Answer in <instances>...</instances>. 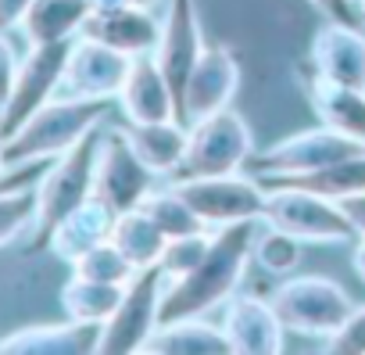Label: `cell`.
Here are the masks:
<instances>
[{"label": "cell", "mask_w": 365, "mask_h": 355, "mask_svg": "<svg viewBox=\"0 0 365 355\" xmlns=\"http://www.w3.org/2000/svg\"><path fill=\"white\" fill-rule=\"evenodd\" d=\"M258 226H262V219H247V223H233V226L212 230V244H208L205 259L187 276L165 284L161 323L208 316L212 309L226 305L237 294L247 262L255 259Z\"/></svg>", "instance_id": "6da1fadb"}, {"label": "cell", "mask_w": 365, "mask_h": 355, "mask_svg": "<svg viewBox=\"0 0 365 355\" xmlns=\"http://www.w3.org/2000/svg\"><path fill=\"white\" fill-rule=\"evenodd\" d=\"M108 111H111V101L58 94L4 140V161L22 165V161H40V158H58L72 151L79 140H86L108 119Z\"/></svg>", "instance_id": "7a4b0ae2"}, {"label": "cell", "mask_w": 365, "mask_h": 355, "mask_svg": "<svg viewBox=\"0 0 365 355\" xmlns=\"http://www.w3.org/2000/svg\"><path fill=\"white\" fill-rule=\"evenodd\" d=\"M97 144H101V126L79 140L72 151L58 154L51 161V169L40 176V184H36V223L29 230V255L43 251L54 226L72 212L79 209L86 198H93V165H97Z\"/></svg>", "instance_id": "3957f363"}, {"label": "cell", "mask_w": 365, "mask_h": 355, "mask_svg": "<svg viewBox=\"0 0 365 355\" xmlns=\"http://www.w3.org/2000/svg\"><path fill=\"white\" fill-rule=\"evenodd\" d=\"M251 154H255L251 126L244 122L240 111L222 108V111H215V115L190 126L187 154H182L179 169L165 184H187V180H205V176L244 172Z\"/></svg>", "instance_id": "277c9868"}, {"label": "cell", "mask_w": 365, "mask_h": 355, "mask_svg": "<svg viewBox=\"0 0 365 355\" xmlns=\"http://www.w3.org/2000/svg\"><path fill=\"white\" fill-rule=\"evenodd\" d=\"M262 226H276L301 244H344L354 241V226L344 216L340 201L322 198L304 187H265Z\"/></svg>", "instance_id": "5b68a950"}, {"label": "cell", "mask_w": 365, "mask_h": 355, "mask_svg": "<svg viewBox=\"0 0 365 355\" xmlns=\"http://www.w3.org/2000/svg\"><path fill=\"white\" fill-rule=\"evenodd\" d=\"M279 323L301 337H333L344 319L354 312L351 294L326 276H290L269 294Z\"/></svg>", "instance_id": "8992f818"}, {"label": "cell", "mask_w": 365, "mask_h": 355, "mask_svg": "<svg viewBox=\"0 0 365 355\" xmlns=\"http://www.w3.org/2000/svg\"><path fill=\"white\" fill-rule=\"evenodd\" d=\"M158 176L143 165L122 126L101 129L97 144V165H93V198H101L115 216L143 205V198L154 191Z\"/></svg>", "instance_id": "52a82bcc"}, {"label": "cell", "mask_w": 365, "mask_h": 355, "mask_svg": "<svg viewBox=\"0 0 365 355\" xmlns=\"http://www.w3.org/2000/svg\"><path fill=\"white\" fill-rule=\"evenodd\" d=\"M365 147L329 126H315V129H301L287 140H276L265 151H255L247 158V172L251 176H308L319 172L326 165H336L351 154H361Z\"/></svg>", "instance_id": "ba28073f"}, {"label": "cell", "mask_w": 365, "mask_h": 355, "mask_svg": "<svg viewBox=\"0 0 365 355\" xmlns=\"http://www.w3.org/2000/svg\"><path fill=\"white\" fill-rule=\"evenodd\" d=\"M165 273L158 266L140 269L125 291L118 309L101 330V348L97 351H143L150 334L161 326V298H165Z\"/></svg>", "instance_id": "9c48e42d"}, {"label": "cell", "mask_w": 365, "mask_h": 355, "mask_svg": "<svg viewBox=\"0 0 365 355\" xmlns=\"http://www.w3.org/2000/svg\"><path fill=\"white\" fill-rule=\"evenodd\" d=\"M182 198L190 201V209L205 219L208 230L262 219L265 209V184L251 172H226V176H205V180H187L172 184Z\"/></svg>", "instance_id": "30bf717a"}, {"label": "cell", "mask_w": 365, "mask_h": 355, "mask_svg": "<svg viewBox=\"0 0 365 355\" xmlns=\"http://www.w3.org/2000/svg\"><path fill=\"white\" fill-rule=\"evenodd\" d=\"M72 40L61 44H33L19 65L15 86L8 104L0 108V136H11L22 122H29L47 101L58 97L61 90V76H65V61H68Z\"/></svg>", "instance_id": "8fae6325"}, {"label": "cell", "mask_w": 365, "mask_h": 355, "mask_svg": "<svg viewBox=\"0 0 365 355\" xmlns=\"http://www.w3.org/2000/svg\"><path fill=\"white\" fill-rule=\"evenodd\" d=\"M240 90V61L230 47L215 44V47H205V54L197 58L194 72L187 76V86L179 94V119L194 126L222 108L233 104Z\"/></svg>", "instance_id": "7c38bea8"}, {"label": "cell", "mask_w": 365, "mask_h": 355, "mask_svg": "<svg viewBox=\"0 0 365 355\" xmlns=\"http://www.w3.org/2000/svg\"><path fill=\"white\" fill-rule=\"evenodd\" d=\"M133 58L97 44L90 36H76L68 61H65V76H61V97H101V101H115L125 76H129Z\"/></svg>", "instance_id": "4fadbf2b"}, {"label": "cell", "mask_w": 365, "mask_h": 355, "mask_svg": "<svg viewBox=\"0 0 365 355\" xmlns=\"http://www.w3.org/2000/svg\"><path fill=\"white\" fill-rule=\"evenodd\" d=\"M201 54H205V36H201L197 0H165V19H161L158 47H154V61L165 69V76L175 90V101Z\"/></svg>", "instance_id": "5bb4252c"}, {"label": "cell", "mask_w": 365, "mask_h": 355, "mask_svg": "<svg viewBox=\"0 0 365 355\" xmlns=\"http://www.w3.org/2000/svg\"><path fill=\"white\" fill-rule=\"evenodd\" d=\"M312 79L365 90V29L354 22H329L312 36Z\"/></svg>", "instance_id": "9a60e30c"}, {"label": "cell", "mask_w": 365, "mask_h": 355, "mask_svg": "<svg viewBox=\"0 0 365 355\" xmlns=\"http://www.w3.org/2000/svg\"><path fill=\"white\" fill-rule=\"evenodd\" d=\"M219 326H222L230 348L240 355H272L283 348V334H287L272 301L255 298V294H233L222 309Z\"/></svg>", "instance_id": "2e32d148"}, {"label": "cell", "mask_w": 365, "mask_h": 355, "mask_svg": "<svg viewBox=\"0 0 365 355\" xmlns=\"http://www.w3.org/2000/svg\"><path fill=\"white\" fill-rule=\"evenodd\" d=\"M158 33L161 22L154 19V11L147 8H133V4H115V8H93L79 29V36H90L97 44H108L129 58L140 54H154L158 47Z\"/></svg>", "instance_id": "e0dca14e"}, {"label": "cell", "mask_w": 365, "mask_h": 355, "mask_svg": "<svg viewBox=\"0 0 365 355\" xmlns=\"http://www.w3.org/2000/svg\"><path fill=\"white\" fill-rule=\"evenodd\" d=\"M118 108L125 122H165L179 119V101L175 90L165 76V69L154 61V54H140L129 65V76L118 90Z\"/></svg>", "instance_id": "ac0fdd59"}, {"label": "cell", "mask_w": 365, "mask_h": 355, "mask_svg": "<svg viewBox=\"0 0 365 355\" xmlns=\"http://www.w3.org/2000/svg\"><path fill=\"white\" fill-rule=\"evenodd\" d=\"M111 226H115V212L101 198H86L79 209H72L54 226V234L47 241V251L72 266L79 255H86L101 241H111Z\"/></svg>", "instance_id": "d6986e66"}, {"label": "cell", "mask_w": 365, "mask_h": 355, "mask_svg": "<svg viewBox=\"0 0 365 355\" xmlns=\"http://www.w3.org/2000/svg\"><path fill=\"white\" fill-rule=\"evenodd\" d=\"M122 133L129 136V144L136 147V154L143 158V165L168 180L179 169L182 154H187V140H190V126L182 119H165V122H122Z\"/></svg>", "instance_id": "ffe728a7"}, {"label": "cell", "mask_w": 365, "mask_h": 355, "mask_svg": "<svg viewBox=\"0 0 365 355\" xmlns=\"http://www.w3.org/2000/svg\"><path fill=\"white\" fill-rule=\"evenodd\" d=\"M101 330L104 323H40V326H22L0 337V351H97L101 348Z\"/></svg>", "instance_id": "44dd1931"}, {"label": "cell", "mask_w": 365, "mask_h": 355, "mask_svg": "<svg viewBox=\"0 0 365 355\" xmlns=\"http://www.w3.org/2000/svg\"><path fill=\"white\" fill-rule=\"evenodd\" d=\"M308 101H312L322 126H329V129H336V133H344V136H351L365 147V90L312 79Z\"/></svg>", "instance_id": "7402d4cb"}, {"label": "cell", "mask_w": 365, "mask_h": 355, "mask_svg": "<svg viewBox=\"0 0 365 355\" xmlns=\"http://www.w3.org/2000/svg\"><path fill=\"white\" fill-rule=\"evenodd\" d=\"M93 11L90 0H33L26 19H22V36L33 44H61L76 40L86 15Z\"/></svg>", "instance_id": "603a6c76"}, {"label": "cell", "mask_w": 365, "mask_h": 355, "mask_svg": "<svg viewBox=\"0 0 365 355\" xmlns=\"http://www.w3.org/2000/svg\"><path fill=\"white\" fill-rule=\"evenodd\" d=\"M258 180L265 187H304V191H315L322 198L344 201V198L365 191V151L351 154L336 165H326L319 172H308V176H258Z\"/></svg>", "instance_id": "cb8c5ba5"}, {"label": "cell", "mask_w": 365, "mask_h": 355, "mask_svg": "<svg viewBox=\"0 0 365 355\" xmlns=\"http://www.w3.org/2000/svg\"><path fill=\"white\" fill-rule=\"evenodd\" d=\"M143 351H175V355H219V351H233L222 326L205 323V316H190V319H175V323H161Z\"/></svg>", "instance_id": "d4e9b609"}, {"label": "cell", "mask_w": 365, "mask_h": 355, "mask_svg": "<svg viewBox=\"0 0 365 355\" xmlns=\"http://www.w3.org/2000/svg\"><path fill=\"white\" fill-rule=\"evenodd\" d=\"M111 241L122 248V255L136 266V269H147V266H158L168 237L165 230L147 216L143 205L129 209V212H118L115 216V226H111Z\"/></svg>", "instance_id": "484cf974"}, {"label": "cell", "mask_w": 365, "mask_h": 355, "mask_svg": "<svg viewBox=\"0 0 365 355\" xmlns=\"http://www.w3.org/2000/svg\"><path fill=\"white\" fill-rule=\"evenodd\" d=\"M122 291H125L122 284L86 280L72 273V280L61 287V309L68 319H79V323H108L122 301Z\"/></svg>", "instance_id": "4316f807"}, {"label": "cell", "mask_w": 365, "mask_h": 355, "mask_svg": "<svg viewBox=\"0 0 365 355\" xmlns=\"http://www.w3.org/2000/svg\"><path fill=\"white\" fill-rule=\"evenodd\" d=\"M143 209L147 216L165 230V237H187V234H205V219L190 209V201L182 198L172 184L165 187H154L147 198H143Z\"/></svg>", "instance_id": "83f0119b"}, {"label": "cell", "mask_w": 365, "mask_h": 355, "mask_svg": "<svg viewBox=\"0 0 365 355\" xmlns=\"http://www.w3.org/2000/svg\"><path fill=\"white\" fill-rule=\"evenodd\" d=\"M72 273L76 276H86V280H104V284H129L140 269L122 255V248L115 241H101L97 248H90L86 255H79L72 262Z\"/></svg>", "instance_id": "f1b7e54d"}, {"label": "cell", "mask_w": 365, "mask_h": 355, "mask_svg": "<svg viewBox=\"0 0 365 355\" xmlns=\"http://www.w3.org/2000/svg\"><path fill=\"white\" fill-rule=\"evenodd\" d=\"M36 184L0 191V248L33 230V223H36Z\"/></svg>", "instance_id": "f546056e"}, {"label": "cell", "mask_w": 365, "mask_h": 355, "mask_svg": "<svg viewBox=\"0 0 365 355\" xmlns=\"http://www.w3.org/2000/svg\"><path fill=\"white\" fill-rule=\"evenodd\" d=\"M255 262L265 273H272V276H287L301 262V241L283 234V230H276V226H265L255 237Z\"/></svg>", "instance_id": "4dcf8cb0"}, {"label": "cell", "mask_w": 365, "mask_h": 355, "mask_svg": "<svg viewBox=\"0 0 365 355\" xmlns=\"http://www.w3.org/2000/svg\"><path fill=\"white\" fill-rule=\"evenodd\" d=\"M212 244V230L205 234H187V237H168L161 259H158V269L165 273V280H179V276H187L208 251Z\"/></svg>", "instance_id": "1f68e13d"}, {"label": "cell", "mask_w": 365, "mask_h": 355, "mask_svg": "<svg viewBox=\"0 0 365 355\" xmlns=\"http://www.w3.org/2000/svg\"><path fill=\"white\" fill-rule=\"evenodd\" d=\"M326 351H347V355L365 351V305H354V312L344 319V326L333 337H326Z\"/></svg>", "instance_id": "d6a6232c"}, {"label": "cell", "mask_w": 365, "mask_h": 355, "mask_svg": "<svg viewBox=\"0 0 365 355\" xmlns=\"http://www.w3.org/2000/svg\"><path fill=\"white\" fill-rule=\"evenodd\" d=\"M19 65H22V58H19V51H15V44H11V33H0V108H4L8 97H11Z\"/></svg>", "instance_id": "836d02e7"}, {"label": "cell", "mask_w": 365, "mask_h": 355, "mask_svg": "<svg viewBox=\"0 0 365 355\" xmlns=\"http://www.w3.org/2000/svg\"><path fill=\"white\" fill-rule=\"evenodd\" d=\"M54 158H40V161H22V165H8L0 172V191H11V187H22V184H36L40 176L51 169Z\"/></svg>", "instance_id": "e575fe53"}, {"label": "cell", "mask_w": 365, "mask_h": 355, "mask_svg": "<svg viewBox=\"0 0 365 355\" xmlns=\"http://www.w3.org/2000/svg\"><path fill=\"white\" fill-rule=\"evenodd\" d=\"M315 11H322L329 22H354L358 26V4L351 0H308Z\"/></svg>", "instance_id": "d590c367"}, {"label": "cell", "mask_w": 365, "mask_h": 355, "mask_svg": "<svg viewBox=\"0 0 365 355\" xmlns=\"http://www.w3.org/2000/svg\"><path fill=\"white\" fill-rule=\"evenodd\" d=\"M33 0H0V33H15Z\"/></svg>", "instance_id": "8d00e7d4"}, {"label": "cell", "mask_w": 365, "mask_h": 355, "mask_svg": "<svg viewBox=\"0 0 365 355\" xmlns=\"http://www.w3.org/2000/svg\"><path fill=\"white\" fill-rule=\"evenodd\" d=\"M340 209H344V216L351 219L354 234H358V237H365V191H361V194L344 198V201H340Z\"/></svg>", "instance_id": "74e56055"}, {"label": "cell", "mask_w": 365, "mask_h": 355, "mask_svg": "<svg viewBox=\"0 0 365 355\" xmlns=\"http://www.w3.org/2000/svg\"><path fill=\"white\" fill-rule=\"evenodd\" d=\"M354 273H358V280L365 284V237H358V244H354Z\"/></svg>", "instance_id": "f35d334b"}, {"label": "cell", "mask_w": 365, "mask_h": 355, "mask_svg": "<svg viewBox=\"0 0 365 355\" xmlns=\"http://www.w3.org/2000/svg\"><path fill=\"white\" fill-rule=\"evenodd\" d=\"M122 4H133V8H147V11H154V8H165V0H122Z\"/></svg>", "instance_id": "ab89813d"}, {"label": "cell", "mask_w": 365, "mask_h": 355, "mask_svg": "<svg viewBox=\"0 0 365 355\" xmlns=\"http://www.w3.org/2000/svg\"><path fill=\"white\" fill-rule=\"evenodd\" d=\"M358 26L365 29V0H358Z\"/></svg>", "instance_id": "60d3db41"}, {"label": "cell", "mask_w": 365, "mask_h": 355, "mask_svg": "<svg viewBox=\"0 0 365 355\" xmlns=\"http://www.w3.org/2000/svg\"><path fill=\"white\" fill-rule=\"evenodd\" d=\"M8 169V161H4V136H0V172Z\"/></svg>", "instance_id": "b9f144b4"}, {"label": "cell", "mask_w": 365, "mask_h": 355, "mask_svg": "<svg viewBox=\"0 0 365 355\" xmlns=\"http://www.w3.org/2000/svg\"><path fill=\"white\" fill-rule=\"evenodd\" d=\"M351 4H358V0H351Z\"/></svg>", "instance_id": "7bdbcfd3"}]
</instances>
